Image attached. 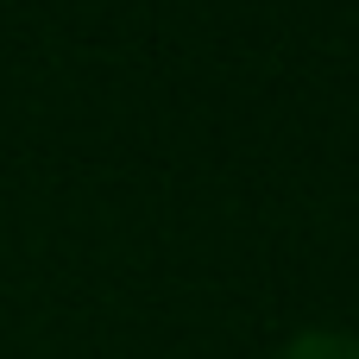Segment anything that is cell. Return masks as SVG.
<instances>
[{
  "instance_id": "obj_1",
  "label": "cell",
  "mask_w": 359,
  "mask_h": 359,
  "mask_svg": "<svg viewBox=\"0 0 359 359\" xmlns=\"http://www.w3.org/2000/svg\"><path fill=\"white\" fill-rule=\"evenodd\" d=\"M284 359H359V341L353 334H334V328H309V334H297Z\"/></svg>"
}]
</instances>
